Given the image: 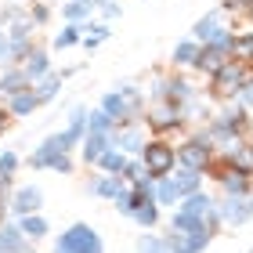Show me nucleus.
<instances>
[{
  "instance_id": "obj_34",
  "label": "nucleus",
  "mask_w": 253,
  "mask_h": 253,
  "mask_svg": "<svg viewBox=\"0 0 253 253\" xmlns=\"http://www.w3.org/2000/svg\"><path fill=\"white\" fill-rule=\"evenodd\" d=\"M15 170H18V152L15 148H4L0 152V177H15Z\"/></svg>"
},
{
  "instance_id": "obj_37",
  "label": "nucleus",
  "mask_w": 253,
  "mask_h": 253,
  "mask_svg": "<svg viewBox=\"0 0 253 253\" xmlns=\"http://www.w3.org/2000/svg\"><path fill=\"white\" fill-rule=\"evenodd\" d=\"M101 15H105V22H112V18L123 15V7L116 4V0H105V4H101Z\"/></svg>"
},
{
  "instance_id": "obj_40",
  "label": "nucleus",
  "mask_w": 253,
  "mask_h": 253,
  "mask_svg": "<svg viewBox=\"0 0 253 253\" xmlns=\"http://www.w3.org/2000/svg\"><path fill=\"white\" fill-rule=\"evenodd\" d=\"M167 239H170V253H188V250H181V246H177V239H174V235H167Z\"/></svg>"
},
{
  "instance_id": "obj_28",
  "label": "nucleus",
  "mask_w": 253,
  "mask_h": 253,
  "mask_svg": "<svg viewBox=\"0 0 253 253\" xmlns=\"http://www.w3.org/2000/svg\"><path fill=\"white\" fill-rule=\"evenodd\" d=\"M109 37H112V33H109V22H87V26H84V47H87V51H94L98 43H105Z\"/></svg>"
},
{
  "instance_id": "obj_1",
  "label": "nucleus",
  "mask_w": 253,
  "mask_h": 253,
  "mask_svg": "<svg viewBox=\"0 0 253 253\" xmlns=\"http://www.w3.org/2000/svg\"><path fill=\"white\" fill-rule=\"evenodd\" d=\"M51 253H105V243H101L98 228L76 221V224H69L65 232L54 239V250Z\"/></svg>"
},
{
  "instance_id": "obj_24",
  "label": "nucleus",
  "mask_w": 253,
  "mask_h": 253,
  "mask_svg": "<svg viewBox=\"0 0 253 253\" xmlns=\"http://www.w3.org/2000/svg\"><path fill=\"white\" fill-rule=\"evenodd\" d=\"M126 163H130V156H123L120 148H109V152L98 159V170H101V174H120V177H123Z\"/></svg>"
},
{
  "instance_id": "obj_12",
  "label": "nucleus",
  "mask_w": 253,
  "mask_h": 253,
  "mask_svg": "<svg viewBox=\"0 0 253 253\" xmlns=\"http://www.w3.org/2000/svg\"><path fill=\"white\" fill-rule=\"evenodd\" d=\"M177 210H185V213H195V217H203V221H210V217L217 213V199L203 188V192L188 195V199H181V203H177Z\"/></svg>"
},
{
  "instance_id": "obj_5",
  "label": "nucleus",
  "mask_w": 253,
  "mask_h": 253,
  "mask_svg": "<svg viewBox=\"0 0 253 253\" xmlns=\"http://www.w3.org/2000/svg\"><path fill=\"white\" fill-rule=\"evenodd\" d=\"M148 130H156L159 137L177 130V126H185V109L174 105V101H148Z\"/></svg>"
},
{
  "instance_id": "obj_3",
  "label": "nucleus",
  "mask_w": 253,
  "mask_h": 253,
  "mask_svg": "<svg viewBox=\"0 0 253 253\" xmlns=\"http://www.w3.org/2000/svg\"><path fill=\"white\" fill-rule=\"evenodd\" d=\"M141 163L156 181L170 177L177 170V145H170L167 137H152V141L145 145V152H141Z\"/></svg>"
},
{
  "instance_id": "obj_19",
  "label": "nucleus",
  "mask_w": 253,
  "mask_h": 253,
  "mask_svg": "<svg viewBox=\"0 0 253 253\" xmlns=\"http://www.w3.org/2000/svg\"><path fill=\"white\" fill-rule=\"evenodd\" d=\"M170 232H174V235H192V232H210V228H206L203 217L185 213V210H174V217H170ZM210 235H213V232H210Z\"/></svg>"
},
{
  "instance_id": "obj_27",
  "label": "nucleus",
  "mask_w": 253,
  "mask_h": 253,
  "mask_svg": "<svg viewBox=\"0 0 253 253\" xmlns=\"http://www.w3.org/2000/svg\"><path fill=\"white\" fill-rule=\"evenodd\" d=\"M156 203H159V206H174V210H177L181 192H177V185H174V177H159V181H156Z\"/></svg>"
},
{
  "instance_id": "obj_17",
  "label": "nucleus",
  "mask_w": 253,
  "mask_h": 253,
  "mask_svg": "<svg viewBox=\"0 0 253 253\" xmlns=\"http://www.w3.org/2000/svg\"><path fill=\"white\" fill-rule=\"evenodd\" d=\"M221 15H224L221 7L206 11V15H203V18L192 26V40H199V43H210V40H213V33L221 29Z\"/></svg>"
},
{
  "instance_id": "obj_18",
  "label": "nucleus",
  "mask_w": 253,
  "mask_h": 253,
  "mask_svg": "<svg viewBox=\"0 0 253 253\" xmlns=\"http://www.w3.org/2000/svg\"><path fill=\"white\" fill-rule=\"evenodd\" d=\"M94 11H98V4H87V0H69V4H62V18H65V26H87Z\"/></svg>"
},
{
  "instance_id": "obj_20",
  "label": "nucleus",
  "mask_w": 253,
  "mask_h": 253,
  "mask_svg": "<svg viewBox=\"0 0 253 253\" xmlns=\"http://www.w3.org/2000/svg\"><path fill=\"white\" fill-rule=\"evenodd\" d=\"M170 177H174V185H177V192H181V199H188V195L203 192V177H206V174H199V170H185V167H177Z\"/></svg>"
},
{
  "instance_id": "obj_38",
  "label": "nucleus",
  "mask_w": 253,
  "mask_h": 253,
  "mask_svg": "<svg viewBox=\"0 0 253 253\" xmlns=\"http://www.w3.org/2000/svg\"><path fill=\"white\" fill-rule=\"evenodd\" d=\"M239 101L253 112V73H250V80H246V87H243V94H239Z\"/></svg>"
},
{
  "instance_id": "obj_41",
  "label": "nucleus",
  "mask_w": 253,
  "mask_h": 253,
  "mask_svg": "<svg viewBox=\"0 0 253 253\" xmlns=\"http://www.w3.org/2000/svg\"><path fill=\"white\" fill-rule=\"evenodd\" d=\"M246 18H250V22H253V7H250V11H246Z\"/></svg>"
},
{
  "instance_id": "obj_32",
  "label": "nucleus",
  "mask_w": 253,
  "mask_h": 253,
  "mask_svg": "<svg viewBox=\"0 0 253 253\" xmlns=\"http://www.w3.org/2000/svg\"><path fill=\"white\" fill-rule=\"evenodd\" d=\"M141 177H152V174H148V170H145L141 156H134L130 163H126V170H123V181H126V185H137V181H141Z\"/></svg>"
},
{
  "instance_id": "obj_43",
  "label": "nucleus",
  "mask_w": 253,
  "mask_h": 253,
  "mask_svg": "<svg viewBox=\"0 0 253 253\" xmlns=\"http://www.w3.org/2000/svg\"><path fill=\"white\" fill-rule=\"evenodd\" d=\"M101 4H105V0H101Z\"/></svg>"
},
{
  "instance_id": "obj_33",
  "label": "nucleus",
  "mask_w": 253,
  "mask_h": 253,
  "mask_svg": "<svg viewBox=\"0 0 253 253\" xmlns=\"http://www.w3.org/2000/svg\"><path fill=\"white\" fill-rule=\"evenodd\" d=\"M87 116H90V112H87L84 105H76L73 112H69V123H65V126H69V130H76V134H84V137H87Z\"/></svg>"
},
{
  "instance_id": "obj_31",
  "label": "nucleus",
  "mask_w": 253,
  "mask_h": 253,
  "mask_svg": "<svg viewBox=\"0 0 253 253\" xmlns=\"http://www.w3.org/2000/svg\"><path fill=\"white\" fill-rule=\"evenodd\" d=\"M134 224H141L145 232H152V228L159 224V203H148V206H141V210L134 213Z\"/></svg>"
},
{
  "instance_id": "obj_10",
  "label": "nucleus",
  "mask_w": 253,
  "mask_h": 253,
  "mask_svg": "<svg viewBox=\"0 0 253 253\" xmlns=\"http://www.w3.org/2000/svg\"><path fill=\"white\" fill-rule=\"evenodd\" d=\"M29 87H33V84H29V76H26V69H22V65H11V69L0 73V94H4L7 101L18 98L22 90H29Z\"/></svg>"
},
{
  "instance_id": "obj_26",
  "label": "nucleus",
  "mask_w": 253,
  "mask_h": 253,
  "mask_svg": "<svg viewBox=\"0 0 253 253\" xmlns=\"http://www.w3.org/2000/svg\"><path fill=\"white\" fill-rule=\"evenodd\" d=\"M112 130H116V120H112L101 105L90 109V116H87V134H112Z\"/></svg>"
},
{
  "instance_id": "obj_29",
  "label": "nucleus",
  "mask_w": 253,
  "mask_h": 253,
  "mask_svg": "<svg viewBox=\"0 0 253 253\" xmlns=\"http://www.w3.org/2000/svg\"><path fill=\"white\" fill-rule=\"evenodd\" d=\"M62 84H65V73H51L47 80H40V84H37V98H40V105H43V101H51V98H58Z\"/></svg>"
},
{
  "instance_id": "obj_8",
  "label": "nucleus",
  "mask_w": 253,
  "mask_h": 253,
  "mask_svg": "<svg viewBox=\"0 0 253 253\" xmlns=\"http://www.w3.org/2000/svg\"><path fill=\"white\" fill-rule=\"evenodd\" d=\"M40 206H43V192H40L37 185H22L15 195H11V206H7V210L15 213V221H18V217L40 213Z\"/></svg>"
},
{
  "instance_id": "obj_4",
  "label": "nucleus",
  "mask_w": 253,
  "mask_h": 253,
  "mask_svg": "<svg viewBox=\"0 0 253 253\" xmlns=\"http://www.w3.org/2000/svg\"><path fill=\"white\" fill-rule=\"evenodd\" d=\"M213 163H217V148L206 141L203 134H195V137H188V141H181V145H177V167L206 174V170H210Z\"/></svg>"
},
{
  "instance_id": "obj_11",
  "label": "nucleus",
  "mask_w": 253,
  "mask_h": 253,
  "mask_svg": "<svg viewBox=\"0 0 253 253\" xmlns=\"http://www.w3.org/2000/svg\"><path fill=\"white\" fill-rule=\"evenodd\" d=\"M112 148V134H87L84 145H80V159L87 167H98V159Z\"/></svg>"
},
{
  "instance_id": "obj_14",
  "label": "nucleus",
  "mask_w": 253,
  "mask_h": 253,
  "mask_svg": "<svg viewBox=\"0 0 253 253\" xmlns=\"http://www.w3.org/2000/svg\"><path fill=\"white\" fill-rule=\"evenodd\" d=\"M123 188H126V181H123L120 174H98V177L87 185V192L94 195V199H109V203L116 199V195H120Z\"/></svg>"
},
{
  "instance_id": "obj_15",
  "label": "nucleus",
  "mask_w": 253,
  "mask_h": 253,
  "mask_svg": "<svg viewBox=\"0 0 253 253\" xmlns=\"http://www.w3.org/2000/svg\"><path fill=\"white\" fill-rule=\"evenodd\" d=\"M224 62H232L224 51H217V47H210V43H203V47H199V58H195L192 69H195V73H203V76H213Z\"/></svg>"
},
{
  "instance_id": "obj_25",
  "label": "nucleus",
  "mask_w": 253,
  "mask_h": 253,
  "mask_svg": "<svg viewBox=\"0 0 253 253\" xmlns=\"http://www.w3.org/2000/svg\"><path fill=\"white\" fill-rule=\"evenodd\" d=\"M76 43H84V26H62V33H54L51 47L54 51H69V47H76Z\"/></svg>"
},
{
  "instance_id": "obj_22",
  "label": "nucleus",
  "mask_w": 253,
  "mask_h": 253,
  "mask_svg": "<svg viewBox=\"0 0 253 253\" xmlns=\"http://www.w3.org/2000/svg\"><path fill=\"white\" fill-rule=\"evenodd\" d=\"M54 156H62V148L54 145V137H43V141H40V148L29 156V167H33V170H51Z\"/></svg>"
},
{
  "instance_id": "obj_7",
  "label": "nucleus",
  "mask_w": 253,
  "mask_h": 253,
  "mask_svg": "<svg viewBox=\"0 0 253 253\" xmlns=\"http://www.w3.org/2000/svg\"><path fill=\"white\" fill-rule=\"evenodd\" d=\"M145 145H148V137H145V123H130V126H116L112 130V148H120L123 156H141L145 152Z\"/></svg>"
},
{
  "instance_id": "obj_23",
  "label": "nucleus",
  "mask_w": 253,
  "mask_h": 253,
  "mask_svg": "<svg viewBox=\"0 0 253 253\" xmlns=\"http://www.w3.org/2000/svg\"><path fill=\"white\" fill-rule=\"evenodd\" d=\"M18 228H22V235H26L29 243H37V239L51 235V224H47V217H43V213H33V217H18Z\"/></svg>"
},
{
  "instance_id": "obj_42",
  "label": "nucleus",
  "mask_w": 253,
  "mask_h": 253,
  "mask_svg": "<svg viewBox=\"0 0 253 253\" xmlns=\"http://www.w3.org/2000/svg\"><path fill=\"white\" fill-rule=\"evenodd\" d=\"M0 29H4V18H0Z\"/></svg>"
},
{
  "instance_id": "obj_44",
  "label": "nucleus",
  "mask_w": 253,
  "mask_h": 253,
  "mask_svg": "<svg viewBox=\"0 0 253 253\" xmlns=\"http://www.w3.org/2000/svg\"><path fill=\"white\" fill-rule=\"evenodd\" d=\"M29 4H33V0H29Z\"/></svg>"
},
{
  "instance_id": "obj_36",
  "label": "nucleus",
  "mask_w": 253,
  "mask_h": 253,
  "mask_svg": "<svg viewBox=\"0 0 253 253\" xmlns=\"http://www.w3.org/2000/svg\"><path fill=\"white\" fill-rule=\"evenodd\" d=\"M73 156H69V152H62V156H54V163H51V170H54V174H73Z\"/></svg>"
},
{
  "instance_id": "obj_35",
  "label": "nucleus",
  "mask_w": 253,
  "mask_h": 253,
  "mask_svg": "<svg viewBox=\"0 0 253 253\" xmlns=\"http://www.w3.org/2000/svg\"><path fill=\"white\" fill-rule=\"evenodd\" d=\"M47 18H51V7H47V4H37V0H33V7H29V22H33V26H43Z\"/></svg>"
},
{
  "instance_id": "obj_30",
  "label": "nucleus",
  "mask_w": 253,
  "mask_h": 253,
  "mask_svg": "<svg viewBox=\"0 0 253 253\" xmlns=\"http://www.w3.org/2000/svg\"><path fill=\"white\" fill-rule=\"evenodd\" d=\"M235 62L253 69V33H239L235 37Z\"/></svg>"
},
{
  "instance_id": "obj_6",
  "label": "nucleus",
  "mask_w": 253,
  "mask_h": 253,
  "mask_svg": "<svg viewBox=\"0 0 253 253\" xmlns=\"http://www.w3.org/2000/svg\"><path fill=\"white\" fill-rule=\"evenodd\" d=\"M217 217L224 228H243L246 221H253V195H221Z\"/></svg>"
},
{
  "instance_id": "obj_21",
  "label": "nucleus",
  "mask_w": 253,
  "mask_h": 253,
  "mask_svg": "<svg viewBox=\"0 0 253 253\" xmlns=\"http://www.w3.org/2000/svg\"><path fill=\"white\" fill-rule=\"evenodd\" d=\"M40 109V98H37V87H29V90H22L18 98H11L7 101V112H11V120L15 116H33V112Z\"/></svg>"
},
{
  "instance_id": "obj_39",
  "label": "nucleus",
  "mask_w": 253,
  "mask_h": 253,
  "mask_svg": "<svg viewBox=\"0 0 253 253\" xmlns=\"http://www.w3.org/2000/svg\"><path fill=\"white\" fill-rule=\"evenodd\" d=\"M7 123H11V112H7V109H0V134L7 130Z\"/></svg>"
},
{
  "instance_id": "obj_2",
  "label": "nucleus",
  "mask_w": 253,
  "mask_h": 253,
  "mask_svg": "<svg viewBox=\"0 0 253 253\" xmlns=\"http://www.w3.org/2000/svg\"><path fill=\"white\" fill-rule=\"evenodd\" d=\"M246 80H250V65H243V62L232 58V62H224V65L210 76V94H213V98H224V101H235L239 94H243Z\"/></svg>"
},
{
  "instance_id": "obj_16",
  "label": "nucleus",
  "mask_w": 253,
  "mask_h": 253,
  "mask_svg": "<svg viewBox=\"0 0 253 253\" xmlns=\"http://www.w3.org/2000/svg\"><path fill=\"white\" fill-rule=\"evenodd\" d=\"M199 47H203V43H199V40H192V37L177 40V43H174V51H170V62H174V69H192L195 58H199Z\"/></svg>"
},
{
  "instance_id": "obj_9",
  "label": "nucleus",
  "mask_w": 253,
  "mask_h": 253,
  "mask_svg": "<svg viewBox=\"0 0 253 253\" xmlns=\"http://www.w3.org/2000/svg\"><path fill=\"white\" fill-rule=\"evenodd\" d=\"M22 69H26V76H29V84H33V87L54 73V69H51V54L43 51V47H33V51H29V58L22 62Z\"/></svg>"
},
{
  "instance_id": "obj_13",
  "label": "nucleus",
  "mask_w": 253,
  "mask_h": 253,
  "mask_svg": "<svg viewBox=\"0 0 253 253\" xmlns=\"http://www.w3.org/2000/svg\"><path fill=\"white\" fill-rule=\"evenodd\" d=\"M0 253H29V239L22 235L18 221H4L0 224Z\"/></svg>"
}]
</instances>
